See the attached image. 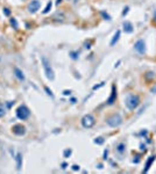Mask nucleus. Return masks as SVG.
Wrapping results in <instances>:
<instances>
[{
  "instance_id": "nucleus-12",
  "label": "nucleus",
  "mask_w": 156,
  "mask_h": 174,
  "mask_svg": "<svg viewBox=\"0 0 156 174\" xmlns=\"http://www.w3.org/2000/svg\"><path fill=\"white\" fill-rule=\"evenodd\" d=\"M15 160H17V169L20 171L22 167V154L21 153H18L17 157H15Z\"/></svg>"
},
{
  "instance_id": "nucleus-32",
  "label": "nucleus",
  "mask_w": 156,
  "mask_h": 174,
  "mask_svg": "<svg viewBox=\"0 0 156 174\" xmlns=\"http://www.w3.org/2000/svg\"><path fill=\"white\" fill-rule=\"evenodd\" d=\"M155 18H156V14H155Z\"/></svg>"
},
{
  "instance_id": "nucleus-9",
  "label": "nucleus",
  "mask_w": 156,
  "mask_h": 174,
  "mask_svg": "<svg viewBox=\"0 0 156 174\" xmlns=\"http://www.w3.org/2000/svg\"><path fill=\"white\" fill-rule=\"evenodd\" d=\"M115 99H117V88H115V86L113 85L111 95H110V98L107 99V105H113L115 102Z\"/></svg>"
},
{
  "instance_id": "nucleus-4",
  "label": "nucleus",
  "mask_w": 156,
  "mask_h": 174,
  "mask_svg": "<svg viewBox=\"0 0 156 174\" xmlns=\"http://www.w3.org/2000/svg\"><path fill=\"white\" fill-rule=\"evenodd\" d=\"M17 116H18V118H20V120H22V121L27 120L28 117L30 116L29 109L26 106H20L19 108L17 109Z\"/></svg>"
},
{
  "instance_id": "nucleus-17",
  "label": "nucleus",
  "mask_w": 156,
  "mask_h": 174,
  "mask_svg": "<svg viewBox=\"0 0 156 174\" xmlns=\"http://www.w3.org/2000/svg\"><path fill=\"white\" fill-rule=\"evenodd\" d=\"M6 114V110H5V107H4V105L0 102V117H4Z\"/></svg>"
},
{
  "instance_id": "nucleus-7",
  "label": "nucleus",
  "mask_w": 156,
  "mask_h": 174,
  "mask_svg": "<svg viewBox=\"0 0 156 174\" xmlns=\"http://www.w3.org/2000/svg\"><path fill=\"white\" fill-rule=\"evenodd\" d=\"M41 7V3H40V0H32V3L28 5V11L30 13H36V12L40 9Z\"/></svg>"
},
{
  "instance_id": "nucleus-31",
  "label": "nucleus",
  "mask_w": 156,
  "mask_h": 174,
  "mask_svg": "<svg viewBox=\"0 0 156 174\" xmlns=\"http://www.w3.org/2000/svg\"><path fill=\"white\" fill-rule=\"evenodd\" d=\"M61 3H62V0H57V3H56V4L58 5V4H61Z\"/></svg>"
},
{
  "instance_id": "nucleus-29",
  "label": "nucleus",
  "mask_w": 156,
  "mask_h": 174,
  "mask_svg": "<svg viewBox=\"0 0 156 174\" xmlns=\"http://www.w3.org/2000/svg\"><path fill=\"white\" fill-rule=\"evenodd\" d=\"M106 158H107V151H105L104 152V159H106Z\"/></svg>"
},
{
  "instance_id": "nucleus-25",
  "label": "nucleus",
  "mask_w": 156,
  "mask_h": 174,
  "mask_svg": "<svg viewBox=\"0 0 156 174\" xmlns=\"http://www.w3.org/2000/svg\"><path fill=\"white\" fill-rule=\"evenodd\" d=\"M70 55H71V58H72V59H77V54H76V52H71Z\"/></svg>"
},
{
  "instance_id": "nucleus-8",
  "label": "nucleus",
  "mask_w": 156,
  "mask_h": 174,
  "mask_svg": "<svg viewBox=\"0 0 156 174\" xmlns=\"http://www.w3.org/2000/svg\"><path fill=\"white\" fill-rule=\"evenodd\" d=\"M12 130H13V132L15 133L17 136H23V135L26 133V128L21 124L14 125L13 128H12Z\"/></svg>"
},
{
  "instance_id": "nucleus-3",
  "label": "nucleus",
  "mask_w": 156,
  "mask_h": 174,
  "mask_svg": "<svg viewBox=\"0 0 156 174\" xmlns=\"http://www.w3.org/2000/svg\"><path fill=\"white\" fill-rule=\"evenodd\" d=\"M106 122L110 127H112V128H117V127H119V125L122 123V118H121V116L119 114H114V115H112V116L108 117Z\"/></svg>"
},
{
  "instance_id": "nucleus-10",
  "label": "nucleus",
  "mask_w": 156,
  "mask_h": 174,
  "mask_svg": "<svg viewBox=\"0 0 156 174\" xmlns=\"http://www.w3.org/2000/svg\"><path fill=\"white\" fill-rule=\"evenodd\" d=\"M122 27H123V31L127 34H132L133 31H134V27H133V25H132L129 21H125L122 23Z\"/></svg>"
},
{
  "instance_id": "nucleus-24",
  "label": "nucleus",
  "mask_w": 156,
  "mask_h": 174,
  "mask_svg": "<svg viewBox=\"0 0 156 174\" xmlns=\"http://www.w3.org/2000/svg\"><path fill=\"white\" fill-rule=\"evenodd\" d=\"M101 14H103V16H104V18H106V20H111L110 15H108V14H106L105 12H101Z\"/></svg>"
},
{
  "instance_id": "nucleus-18",
  "label": "nucleus",
  "mask_w": 156,
  "mask_h": 174,
  "mask_svg": "<svg viewBox=\"0 0 156 174\" xmlns=\"http://www.w3.org/2000/svg\"><path fill=\"white\" fill-rule=\"evenodd\" d=\"M94 143H96V144H99V145L104 144V138H101V137H98V138L94 139Z\"/></svg>"
},
{
  "instance_id": "nucleus-11",
  "label": "nucleus",
  "mask_w": 156,
  "mask_h": 174,
  "mask_svg": "<svg viewBox=\"0 0 156 174\" xmlns=\"http://www.w3.org/2000/svg\"><path fill=\"white\" fill-rule=\"evenodd\" d=\"M14 74H15V77L19 79L20 81H25V74L19 67H14Z\"/></svg>"
},
{
  "instance_id": "nucleus-30",
  "label": "nucleus",
  "mask_w": 156,
  "mask_h": 174,
  "mask_svg": "<svg viewBox=\"0 0 156 174\" xmlns=\"http://www.w3.org/2000/svg\"><path fill=\"white\" fill-rule=\"evenodd\" d=\"M65 167H66V164L63 163V164H62V168H65Z\"/></svg>"
},
{
  "instance_id": "nucleus-2",
  "label": "nucleus",
  "mask_w": 156,
  "mask_h": 174,
  "mask_svg": "<svg viewBox=\"0 0 156 174\" xmlns=\"http://www.w3.org/2000/svg\"><path fill=\"white\" fill-rule=\"evenodd\" d=\"M42 65H43L44 73H46L47 78L49 79V80H54L55 79V72H54L51 65H50V62L46 57H42Z\"/></svg>"
},
{
  "instance_id": "nucleus-21",
  "label": "nucleus",
  "mask_w": 156,
  "mask_h": 174,
  "mask_svg": "<svg viewBox=\"0 0 156 174\" xmlns=\"http://www.w3.org/2000/svg\"><path fill=\"white\" fill-rule=\"evenodd\" d=\"M71 152H72V151L70 149H66L65 151H64V157H69V155L71 154Z\"/></svg>"
},
{
  "instance_id": "nucleus-14",
  "label": "nucleus",
  "mask_w": 156,
  "mask_h": 174,
  "mask_svg": "<svg viewBox=\"0 0 156 174\" xmlns=\"http://www.w3.org/2000/svg\"><path fill=\"white\" fill-rule=\"evenodd\" d=\"M154 160H155V155H153V157H149L147 164H146V168H145V171H143L145 173H146V172H148V169H149V167H150L151 163H154Z\"/></svg>"
},
{
  "instance_id": "nucleus-26",
  "label": "nucleus",
  "mask_w": 156,
  "mask_h": 174,
  "mask_svg": "<svg viewBox=\"0 0 156 174\" xmlns=\"http://www.w3.org/2000/svg\"><path fill=\"white\" fill-rule=\"evenodd\" d=\"M72 169H74V171H79V166L74 165V166H72Z\"/></svg>"
},
{
  "instance_id": "nucleus-20",
  "label": "nucleus",
  "mask_w": 156,
  "mask_h": 174,
  "mask_svg": "<svg viewBox=\"0 0 156 174\" xmlns=\"http://www.w3.org/2000/svg\"><path fill=\"white\" fill-rule=\"evenodd\" d=\"M44 90H46V92H47V94H48V95H50V96H51V98H52V96H54V94H52L51 90H49L48 87H44Z\"/></svg>"
},
{
  "instance_id": "nucleus-19",
  "label": "nucleus",
  "mask_w": 156,
  "mask_h": 174,
  "mask_svg": "<svg viewBox=\"0 0 156 174\" xmlns=\"http://www.w3.org/2000/svg\"><path fill=\"white\" fill-rule=\"evenodd\" d=\"M11 25L13 26L15 29H18V22H17V20L14 19V18H13V19H11Z\"/></svg>"
},
{
  "instance_id": "nucleus-23",
  "label": "nucleus",
  "mask_w": 156,
  "mask_h": 174,
  "mask_svg": "<svg viewBox=\"0 0 156 174\" xmlns=\"http://www.w3.org/2000/svg\"><path fill=\"white\" fill-rule=\"evenodd\" d=\"M104 84H105V82H101V84H99V85H96V86H93V90H98V88H100L101 86H104Z\"/></svg>"
},
{
  "instance_id": "nucleus-28",
  "label": "nucleus",
  "mask_w": 156,
  "mask_h": 174,
  "mask_svg": "<svg viewBox=\"0 0 156 174\" xmlns=\"http://www.w3.org/2000/svg\"><path fill=\"white\" fill-rule=\"evenodd\" d=\"M128 9H129V8H128V7H126V8H125V11H123V12H122V14H123V15H126V14H127V13H128Z\"/></svg>"
},
{
  "instance_id": "nucleus-22",
  "label": "nucleus",
  "mask_w": 156,
  "mask_h": 174,
  "mask_svg": "<svg viewBox=\"0 0 156 174\" xmlns=\"http://www.w3.org/2000/svg\"><path fill=\"white\" fill-rule=\"evenodd\" d=\"M4 14H5V15H7V16H8L9 14H11V11H9L8 8H4Z\"/></svg>"
},
{
  "instance_id": "nucleus-6",
  "label": "nucleus",
  "mask_w": 156,
  "mask_h": 174,
  "mask_svg": "<svg viewBox=\"0 0 156 174\" xmlns=\"http://www.w3.org/2000/svg\"><path fill=\"white\" fill-rule=\"evenodd\" d=\"M134 49L141 55L146 54V43H145V41H143V40H139V41H136V43L134 44Z\"/></svg>"
},
{
  "instance_id": "nucleus-5",
  "label": "nucleus",
  "mask_w": 156,
  "mask_h": 174,
  "mask_svg": "<svg viewBox=\"0 0 156 174\" xmlns=\"http://www.w3.org/2000/svg\"><path fill=\"white\" fill-rule=\"evenodd\" d=\"M94 124H96V120H94V117H93L91 114L85 115V116L82 118V125L84 128L90 129V128H92Z\"/></svg>"
},
{
  "instance_id": "nucleus-16",
  "label": "nucleus",
  "mask_w": 156,
  "mask_h": 174,
  "mask_svg": "<svg viewBox=\"0 0 156 174\" xmlns=\"http://www.w3.org/2000/svg\"><path fill=\"white\" fill-rule=\"evenodd\" d=\"M51 6H52V3L51 1H49V3L47 4V6H46V8L43 9V13L44 14H47V13H49V11L51 9Z\"/></svg>"
},
{
  "instance_id": "nucleus-27",
  "label": "nucleus",
  "mask_w": 156,
  "mask_h": 174,
  "mask_svg": "<svg viewBox=\"0 0 156 174\" xmlns=\"http://www.w3.org/2000/svg\"><path fill=\"white\" fill-rule=\"evenodd\" d=\"M63 94H64V95H70V94H71V92H70V91H64Z\"/></svg>"
},
{
  "instance_id": "nucleus-1",
  "label": "nucleus",
  "mask_w": 156,
  "mask_h": 174,
  "mask_svg": "<svg viewBox=\"0 0 156 174\" xmlns=\"http://www.w3.org/2000/svg\"><path fill=\"white\" fill-rule=\"evenodd\" d=\"M127 108L131 109V110H134L135 108H137V106L140 105V98L136 95V94H129L126 98V101H125Z\"/></svg>"
},
{
  "instance_id": "nucleus-13",
  "label": "nucleus",
  "mask_w": 156,
  "mask_h": 174,
  "mask_svg": "<svg viewBox=\"0 0 156 174\" xmlns=\"http://www.w3.org/2000/svg\"><path fill=\"white\" fill-rule=\"evenodd\" d=\"M120 30H117V31H115V34H114V36H113V38H112V41H111V45H114L115 43H117V42L119 41V38H120Z\"/></svg>"
},
{
  "instance_id": "nucleus-15",
  "label": "nucleus",
  "mask_w": 156,
  "mask_h": 174,
  "mask_svg": "<svg viewBox=\"0 0 156 174\" xmlns=\"http://www.w3.org/2000/svg\"><path fill=\"white\" fill-rule=\"evenodd\" d=\"M125 149H126V146H125L123 143H120V144H118V146H117V151L120 153H122L123 151H125Z\"/></svg>"
}]
</instances>
